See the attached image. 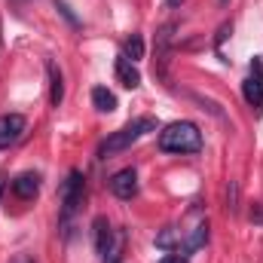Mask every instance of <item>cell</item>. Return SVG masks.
Wrapping results in <instances>:
<instances>
[{"label":"cell","mask_w":263,"mask_h":263,"mask_svg":"<svg viewBox=\"0 0 263 263\" xmlns=\"http://www.w3.org/2000/svg\"><path fill=\"white\" fill-rule=\"evenodd\" d=\"M159 150L162 153H199L202 150V132L196 123H172L159 132Z\"/></svg>","instance_id":"1"},{"label":"cell","mask_w":263,"mask_h":263,"mask_svg":"<svg viewBox=\"0 0 263 263\" xmlns=\"http://www.w3.org/2000/svg\"><path fill=\"white\" fill-rule=\"evenodd\" d=\"M147 132H156V120H153V117H138V120H132V123H126L120 132H114V135H107V138L101 141L98 156L107 159V156H117V153L129 150L132 144L141 141Z\"/></svg>","instance_id":"2"},{"label":"cell","mask_w":263,"mask_h":263,"mask_svg":"<svg viewBox=\"0 0 263 263\" xmlns=\"http://www.w3.org/2000/svg\"><path fill=\"white\" fill-rule=\"evenodd\" d=\"M83 190H86V178H83L80 168H73L65 178L62 190H59V196H62V227L65 230H67V223H70V217L77 214V208L83 205Z\"/></svg>","instance_id":"3"},{"label":"cell","mask_w":263,"mask_h":263,"mask_svg":"<svg viewBox=\"0 0 263 263\" xmlns=\"http://www.w3.org/2000/svg\"><path fill=\"white\" fill-rule=\"evenodd\" d=\"M242 95H245L248 107L254 110V117H263V65H260V59L251 62V73L242 83Z\"/></svg>","instance_id":"4"},{"label":"cell","mask_w":263,"mask_h":263,"mask_svg":"<svg viewBox=\"0 0 263 263\" xmlns=\"http://www.w3.org/2000/svg\"><path fill=\"white\" fill-rule=\"evenodd\" d=\"M110 193L117 199H135L138 196V172L135 168H120L110 181H107Z\"/></svg>","instance_id":"5"},{"label":"cell","mask_w":263,"mask_h":263,"mask_svg":"<svg viewBox=\"0 0 263 263\" xmlns=\"http://www.w3.org/2000/svg\"><path fill=\"white\" fill-rule=\"evenodd\" d=\"M25 117L22 114H3L0 117V150H6V147H12L22 135H25Z\"/></svg>","instance_id":"6"},{"label":"cell","mask_w":263,"mask_h":263,"mask_svg":"<svg viewBox=\"0 0 263 263\" xmlns=\"http://www.w3.org/2000/svg\"><path fill=\"white\" fill-rule=\"evenodd\" d=\"M92 233H95V251H98L101 257H107V254L120 245V239L114 236V227L107 223V217H95V220H92Z\"/></svg>","instance_id":"7"},{"label":"cell","mask_w":263,"mask_h":263,"mask_svg":"<svg viewBox=\"0 0 263 263\" xmlns=\"http://www.w3.org/2000/svg\"><path fill=\"white\" fill-rule=\"evenodd\" d=\"M12 193L18 199H34L40 193V175L34 172H22L18 178H12Z\"/></svg>","instance_id":"8"},{"label":"cell","mask_w":263,"mask_h":263,"mask_svg":"<svg viewBox=\"0 0 263 263\" xmlns=\"http://www.w3.org/2000/svg\"><path fill=\"white\" fill-rule=\"evenodd\" d=\"M114 70H117V80H120L126 89H138V86H141V73H138V67H135L132 59L120 55V59H117V65H114Z\"/></svg>","instance_id":"9"},{"label":"cell","mask_w":263,"mask_h":263,"mask_svg":"<svg viewBox=\"0 0 263 263\" xmlns=\"http://www.w3.org/2000/svg\"><path fill=\"white\" fill-rule=\"evenodd\" d=\"M46 73H49V104L59 107L62 98H65V80H62V70H59V65L52 59L46 62Z\"/></svg>","instance_id":"10"},{"label":"cell","mask_w":263,"mask_h":263,"mask_svg":"<svg viewBox=\"0 0 263 263\" xmlns=\"http://www.w3.org/2000/svg\"><path fill=\"white\" fill-rule=\"evenodd\" d=\"M205 242H208V223L202 220V223H196V227L190 230V236H187V239L181 242V248H178V251H181V254L187 257V254H193L196 248H202Z\"/></svg>","instance_id":"11"},{"label":"cell","mask_w":263,"mask_h":263,"mask_svg":"<svg viewBox=\"0 0 263 263\" xmlns=\"http://www.w3.org/2000/svg\"><path fill=\"white\" fill-rule=\"evenodd\" d=\"M92 104H95V110H101V114H114V110H117V95H114L107 86H95V89H92Z\"/></svg>","instance_id":"12"},{"label":"cell","mask_w":263,"mask_h":263,"mask_svg":"<svg viewBox=\"0 0 263 263\" xmlns=\"http://www.w3.org/2000/svg\"><path fill=\"white\" fill-rule=\"evenodd\" d=\"M156 248H162V251H175V248H181L178 230H175V227H165V230L156 236Z\"/></svg>","instance_id":"13"},{"label":"cell","mask_w":263,"mask_h":263,"mask_svg":"<svg viewBox=\"0 0 263 263\" xmlns=\"http://www.w3.org/2000/svg\"><path fill=\"white\" fill-rule=\"evenodd\" d=\"M126 59H132V62L144 59V40H141V34H132L129 40H126Z\"/></svg>","instance_id":"14"},{"label":"cell","mask_w":263,"mask_h":263,"mask_svg":"<svg viewBox=\"0 0 263 263\" xmlns=\"http://www.w3.org/2000/svg\"><path fill=\"white\" fill-rule=\"evenodd\" d=\"M227 202H230V205H227L230 211L239 208V184H236V181H230V187H227Z\"/></svg>","instance_id":"15"},{"label":"cell","mask_w":263,"mask_h":263,"mask_svg":"<svg viewBox=\"0 0 263 263\" xmlns=\"http://www.w3.org/2000/svg\"><path fill=\"white\" fill-rule=\"evenodd\" d=\"M230 34H233V25H230V22H227V25H220V31H217V37H214V46H220V43H223V40H227Z\"/></svg>","instance_id":"16"},{"label":"cell","mask_w":263,"mask_h":263,"mask_svg":"<svg viewBox=\"0 0 263 263\" xmlns=\"http://www.w3.org/2000/svg\"><path fill=\"white\" fill-rule=\"evenodd\" d=\"M251 220L263 223V205H260V202H254V208H251Z\"/></svg>","instance_id":"17"},{"label":"cell","mask_w":263,"mask_h":263,"mask_svg":"<svg viewBox=\"0 0 263 263\" xmlns=\"http://www.w3.org/2000/svg\"><path fill=\"white\" fill-rule=\"evenodd\" d=\"M159 263H187V257H181V254H165Z\"/></svg>","instance_id":"18"},{"label":"cell","mask_w":263,"mask_h":263,"mask_svg":"<svg viewBox=\"0 0 263 263\" xmlns=\"http://www.w3.org/2000/svg\"><path fill=\"white\" fill-rule=\"evenodd\" d=\"M15 263H34V257H18Z\"/></svg>","instance_id":"19"},{"label":"cell","mask_w":263,"mask_h":263,"mask_svg":"<svg viewBox=\"0 0 263 263\" xmlns=\"http://www.w3.org/2000/svg\"><path fill=\"white\" fill-rule=\"evenodd\" d=\"M165 3H168V6H178V3H184V0H165Z\"/></svg>","instance_id":"20"},{"label":"cell","mask_w":263,"mask_h":263,"mask_svg":"<svg viewBox=\"0 0 263 263\" xmlns=\"http://www.w3.org/2000/svg\"><path fill=\"white\" fill-rule=\"evenodd\" d=\"M3 190H6V184H3V181H0V196H3Z\"/></svg>","instance_id":"21"},{"label":"cell","mask_w":263,"mask_h":263,"mask_svg":"<svg viewBox=\"0 0 263 263\" xmlns=\"http://www.w3.org/2000/svg\"><path fill=\"white\" fill-rule=\"evenodd\" d=\"M220 3H227V0H220Z\"/></svg>","instance_id":"22"}]
</instances>
